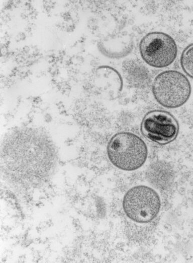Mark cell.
I'll return each mask as SVG.
<instances>
[{
  "mask_svg": "<svg viewBox=\"0 0 193 263\" xmlns=\"http://www.w3.org/2000/svg\"><path fill=\"white\" fill-rule=\"evenodd\" d=\"M6 173L17 182L42 181L52 172L56 151L52 137L44 129L23 125L9 130L2 143Z\"/></svg>",
  "mask_w": 193,
  "mask_h": 263,
  "instance_id": "1",
  "label": "cell"
},
{
  "mask_svg": "<svg viewBox=\"0 0 193 263\" xmlns=\"http://www.w3.org/2000/svg\"><path fill=\"white\" fill-rule=\"evenodd\" d=\"M107 153L115 167L123 171H132L145 164L148 150L145 142L138 135L129 132H120L109 140Z\"/></svg>",
  "mask_w": 193,
  "mask_h": 263,
  "instance_id": "2",
  "label": "cell"
},
{
  "mask_svg": "<svg viewBox=\"0 0 193 263\" xmlns=\"http://www.w3.org/2000/svg\"><path fill=\"white\" fill-rule=\"evenodd\" d=\"M152 93L156 101L168 109L183 105L189 99L191 86L186 76L176 70L158 74L152 84Z\"/></svg>",
  "mask_w": 193,
  "mask_h": 263,
  "instance_id": "3",
  "label": "cell"
},
{
  "mask_svg": "<svg viewBox=\"0 0 193 263\" xmlns=\"http://www.w3.org/2000/svg\"><path fill=\"white\" fill-rule=\"evenodd\" d=\"M161 206V199L158 192L145 185L130 188L124 194L122 201L126 216L138 224H146L153 220L159 213Z\"/></svg>",
  "mask_w": 193,
  "mask_h": 263,
  "instance_id": "4",
  "label": "cell"
},
{
  "mask_svg": "<svg viewBox=\"0 0 193 263\" xmlns=\"http://www.w3.org/2000/svg\"><path fill=\"white\" fill-rule=\"evenodd\" d=\"M140 56L148 65L155 68H164L175 60L178 49L173 38L168 34L153 31L147 33L139 44Z\"/></svg>",
  "mask_w": 193,
  "mask_h": 263,
  "instance_id": "5",
  "label": "cell"
},
{
  "mask_svg": "<svg viewBox=\"0 0 193 263\" xmlns=\"http://www.w3.org/2000/svg\"><path fill=\"white\" fill-rule=\"evenodd\" d=\"M140 130L147 140L156 144L165 145L176 139L179 125L171 113L162 109H153L144 115Z\"/></svg>",
  "mask_w": 193,
  "mask_h": 263,
  "instance_id": "6",
  "label": "cell"
},
{
  "mask_svg": "<svg viewBox=\"0 0 193 263\" xmlns=\"http://www.w3.org/2000/svg\"><path fill=\"white\" fill-rule=\"evenodd\" d=\"M102 54L112 59H120L128 55L132 50L133 41L128 34L108 36L98 44Z\"/></svg>",
  "mask_w": 193,
  "mask_h": 263,
  "instance_id": "7",
  "label": "cell"
},
{
  "mask_svg": "<svg viewBox=\"0 0 193 263\" xmlns=\"http://www.w3.org/2000/svg\"><path fill=\"white\" fill-rule=\"evenodd\" d=\"M180 64L183 72L193 79V43L187 45L182 50Z\"/></svg>",
  "mask_w": 193,
  "mask_h": 263,
  "instance_id": "8",
  "label": "cell"
}]
</instances>
